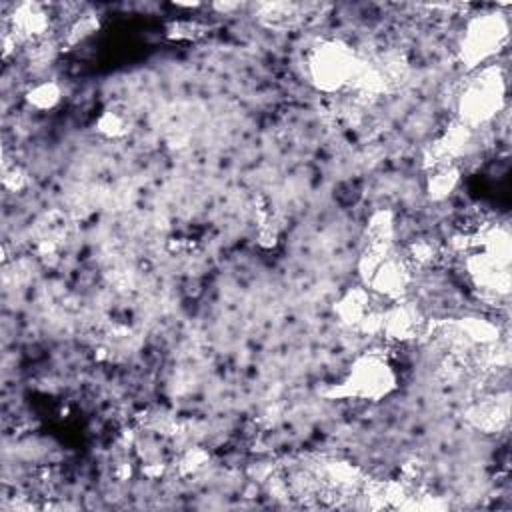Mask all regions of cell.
I'll return each mask as SVG.
<instances>
[{
    "label": "cell",
    "mask_w": 512,
    "mask_h": 512,
    "mask_svg": "<svg viewBox=\"0 0 512 512\" xmlns=\"http://www.w3.org/2000/svg\"><path fill=\"white\" fill-rule=\"evenodd\" d=\"M62 98V88L54 80H38L26 92V102L36 110H52Z\"/></svg>",
    "instance_id": "ba28073f"
},
{
    "label": "cell",
    "mask_w": 512,
    "mask_h": 512,
    "mask_svg": "<svg viewBox=\"0 0 512 512\" xmlns=\"http://www.w3.org/2000/svg\"><path fill=\"white\" fill-rule=\"evenodd\" d=\"M398 386V376L384 354L368 352L360 356L344 382L346 396L360 400H378L388 396Z\"/></svg>",
    "instance_id": "3957f363"
},
{
    "label": "cell",
    "mask_w": 512,
    "mask_h": 512,
    "mask_svg": "<svg viewBox=\"0 0 512 512\" xmlns=\"http://www.w3.org/2000/svg\"><path fill=\"white\" fill-rule=\"evenodd\" d=\"M370 310V290L364 288H352L336 302V314L342 322L352 326H358Z\"/></svg>",
    "instance_id": "5b68a950"
},
{
    "label": "cell",
    "mask_w": 512,
    "mask_h": 512,
    "mask_svg": "<svg viewBox=\"0 0 512 512\" xmlns=\"http://www.w3.org/2000/svg\"><path fill=\"white\" fill-rule=\"evenodd\" d=\"M508 40V20L504 14H480L474 16L462 38V60L476 68L492 58Z\"/></svg>",
    "instance_id": "277c9868"
},
{
    "label": "cell",
    "mask_w": 512,
    "mask_h": 512,
    "mask_svg": "<svg viewBox=\"0 0 512 512\" xmlns=\"http://www.w3.org/2000/svg\"><path fill=\"white\" fill-rule=\"evenodd\" d=\"M504 106V76L498 66L480 70L460 94V122L470 130L490 122Z\"/></svg>",
    "instance_id": "6da1fadb"
},
{
    "label": "cell",
    "mask_w": 512,
    "mask_h": 512,
    "mask_svg": "<svg viewBox=\"0 0 512 512\" xmlns=\"http://www.w3.org/2000/svg\"><path fill=\"white\" fill-rule=\"evenodd\" d=\"M460 182V168L456 162H444L432 166V172L428 176V194L432 200L440 202L446 200Z\"/></svg>",
    "instance_id": "8992f818"
},
{
    "label": "cell",
    "mask_w": 512,
    "mask_h": 512,
    "mask_svg": "<svg viewBox=\"0 0 512 512\" xmlns=\"http://www.w3.org/2000/svg\"><path fill=\"white\" fill-rule=\"evenodd\" d=\"M132 128V118L126 108L122 106H110L106 108L98 120L96 130L106 138H124Z\"/></svg>",
    "instance_id": "52a82bcc"
},
{
    "label": "cell",
    "mask_w": 512,
    "mask_h": 512,
    "mask_svg": "<svg viewBox=\"0 0 512 512\" xmlns=\"http://www.w3.org/2000/svg\"><path fill=\"white\" fill-rule=\"evenodd\" d=\"M360 70V62L356 60L350 46L328 40L316 46L308 58V74L312 82L326 92L340 90L354 82Z\"/></svg>",
    "instance_id": "7a4b0ae2"
}]
</instances>
